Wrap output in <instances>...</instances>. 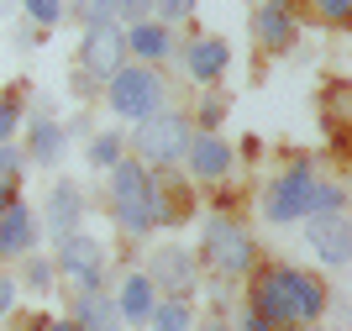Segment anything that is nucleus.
<instances>
[{
    "label": "nucleus",
    "mask_w": 352,
    "mask_h": 331,
    "mask_svg": "<svg viewBox=\"0 0 352 331\" xmlns=\"http://www.w3.org/2000/svg\"><path fill=\"white\" fill-rule=\"evenodd\" d=\"M252 310H263L268 321H310L326 310V289L300 268H263L252 279Z\"/></svg>",
    "instance_id": "f257e3e1"
},
{
    "label": "nucleus",
    "mask_w": 352,
    "mask_h": 331,
    "mask_svg": "<svg viewBox=\"0 0 352 331\" xmlns=\"http://www.w3.org/2000/svg\"><path fill=\"white\" fill-rule=\"evenodd\" d=\"M105 100L121 121H147V116H158L163 100H168V85H163V74L153 63H121L111 74V89H105Z\"/></svg>",
    "instance_id": "f03ea898"
},
{
    "label": "nucleus",
    "mask_w": 352,
    "mask_h": 331,
    "mask_svg": "<svg viewBox=\"0 0 352 331\" xmlns=\"http://www.w3.org/2000/svg\"><path fill=\"white\" fill-rule=\"evenodd\" d=\"M190 137H195V127L184 121V116L158 111V116H147V121H137L132 147H137V158H142V163L168 169V163H179L184 153H190Z\"/></svg>",
    "instance_id": "7ed1b4c3"
},
{
    "label": "nucleus",
    "mask_w": 352,
    "mask_h": 331,
    "mask_svg": "<svg viewBox=\"0 0 352 331\" xmlns=\"http://www.w3.org/2000/svg\"><path fill=\"white\" fill-rule=\"evenodd\" d=\"M252 258H258V247H252V237L236 226L232 216H210V221H206V263L216 268L221 279L248 274Z\"/></svg>",
    "instance_id": "20e7f679"
},
{
    "label": "nucleus",
    "mask_w": 352,
    "mask_h": 331,
    "mask_svg": "<svg viewBox=\"0 0 352 331\" xmlns=\"http://www.w3.org/2000/svg\"><path fill=\"white\" fill-rule=\"evenodd\" d=\"M121 63H126V32L116 21H89L85 43H79V69L95 74V79H111Z\"/></svg>",
    "instance_id": "39448f33"
},
{
    "label": "nucleus",
    "mask_w": 352,
    "mask_h": 331,
    "mask_svg": "<svg viewBox=\"0 0 352 331\" xmlns=\"http://www.w3.org/2000/svg\"><path fill=\"white\" fill-rule=\"evenodd\" d=\"M310 184H316V173H310V163H294L289 173H279L274 184H268L263 195V216L268 221H300L305 216V200H310Z\"/></svg>",
    "instance_id": "423d86ee"
},
{
    "label": "nucleus",
    "mask_w": 352,
    "mask_h": 331,
    "mask_svg": "<svg viewBox=\"0 0 352 331\" xmlns=\"http://www.w3.org/2000/svg\"><path fill=\"white\" fill-rule=\"evenodd\" d=\"M58 274L74 279L79 289H100V274H105V247L85 231H74L58 242Z\"/></svg>",
    "instance_id": "0eeeda50"
},
{
    "label": "nucleus",
    "mask_w": 352,
    "mask_h": 331,
    "mask_svg": "<svg viewBox=\"0 0 352 331\" xmlns=\"http://www.w3.org/2000/svg\"><path fill=\"white\" fill-rule=\"evenodd\" d=\"M305 242L316 247V258L342 268L352 258V231H347V216L342 211H310L305 216Z\"/></svg>",
    "instance_id": "6e6552de"
},
{
    "label": "nucleus",
    "mask_w": 352,
    "mask_h": 331,
    "mask_svg": "<svg viewBox=\"0 0 352 331\" xmlns=\"http://www.w3.org/2000/svg\"><path fill=\"white\" fill-rule=\"evenodd\" d=\"M153 289H168V295H190L195 284H200V263H195V253H184V247H158L153 253Z\"/></svg>",
    "instance_id": "1a4fd4ad"
},
{
    "label": "nucleus",
    "mask_w": 352,
    "mask_h": 331,
    "mask_svg": "<svg viewBox=\"0 0 352 331\" xmlns=\"http://www.w3.org/2000/svg\"><path fill=\"white\" fill-rule=\"evenodd\" d=\"M184 163H190L195 179L216 184V179H226V173H232V147H226V137H221V131H200V137H190Z\"/></svg>",
    "instance_id": "9d476101"
},
{
    "label": "nucleus",
    "mask_w": 352,
    "mask_h": 331,
    "mask_svg": "<svg viewBox=\"0 0 352 331\" xmlns=\"http://www.w3.org/2000/svg\"><path fill=\"white\" fill-rule=\"evenodd\" d=\"M79 216H85V189L74 184V179H58V184L47 189V231H53V242L74 237Z\"/></svg>",
    "instance_id": "9b49d317"
},
{
    "label": "nucleus",
    "mask_w": 352,
    "mask_h": 331,
    "mask_svg": "<svg viewBox=\"0 0 352 331\" xmlns=\"http://www.w3.org/2000/svg\"><path fill=\"white\" fill-rule=\"evenodd\" d=\"M294 32H300V21H294V11L284 0H263V6L252 11V37L263 47H274V53H284V47L294 43Z\"/></svg>",
    "instance_id": "f8f14e48"
},
{
    "label": "nucleus",
    "mask_w": 352,
    "mask_h": 331,
    "mask_svg": "<svg viewBox=\"0 0 352 331\" xmlns=\"http://www.w3.org/2000/svg\"><path fill=\"white\" fill-rule=\"evenodd\" d=\"M226 63H232V47L221 43V37H195L184 47V74L200 79V85H216L221 74H226Z\"/></svg>",
    "instance_id": "ddd939ff"
},
{
    "label": "nucleus",
    "mask_w": 352,
    "mask_h": 331,
    "mask_svg": "<svg viewBox=\"0 0 352 331\" xmlns=\"http://www.w3.org/2000/svg\"><path fill=\"white\" fill-rule=\"evenodd\" d=\"M32 237H37V226H32V211L21 200H6V211H0V258H21L32 247Z\"/></svg>",
    "instance_id": "4468645a"
},
{
    "label": "nucleus",
    "mask_w": 352,
    "mask_h": 331,
    "mask_svg": "<svg viewBox=\"0 0 352 331\" xmlns=\"http://www.w3.org/2000/svg\"><path fill=\"white\" fill-rule=\"evenodd\" d=\"M126 53H137V63H158V58L174 53V32L163 27V21H132L126 27Z\"/></svg>",
    "instance_id": "2eb2a0df"
},
{
    "label": "nucleus",
    "mask_w": 352,
    "mask_h": 331,
    "mask_svg": "<svg viewBox=\"0 0 352 331\" xmlns=\"http://www.w3.org/2000/svg\"><path fill=\"white\" fill-rule=\"evenodd\" d=\"M153 295H158V289H153V279L147 274H126V284H121V300H116V316L121 321H132V326H147V316H153Z\"/></svg>",
    "instance_id": "dca6fc26"
},
{
    "label": "nucleus",
    "mask_w": 352,
    "mask_h": 331,
    "mask_svg": "<svg viewBox=\"0 0 352 331\" xmlns=\"http://www.w3.org/2000/svg\"><path fill=\"white\" fill-rule=\"evenodd\" d=\"M74 321L85 331H116L121 316H116V300H105L100 289H85L79 300H74Z\"/></svg>",
    "instance_id": "f3484780"
},
{
    "label": "nucleus",
    "mask_w": 352,
    "mask_h": 331,
    "mask_svg": "<svg viewBox=\"0 0 352 331\" xmlns=\"http://www.w3.org/2000/svg\"><path fill=\"white\" fill-rule=\"evenodd\" d=\"M63 147H69V131H63L58 121H47V116H43V121H32V147H27L32 163L53 169V163L63 158Z\"/></svg>",
    "instance_id": "a211bd4d"
},
{
    "label": "nucleus",
    "mask_w": 352,
    "mask_h": 331,
    "mask_svg": "<svg viewBox=\"0 0 352 331\" xmlns=\"http://www.w3.org/2000/svg\"><path fill=\"white\" fill-rule=\"evenodd\" d=\"M147 321H153V331H195V316H190V305L179 300V295H174V300H163V305H153V316H147Z\"/></svg>",
    "instance_id": "6ab92c4d"
},
{
    "label": "nucleus",
    "mask_w": 352,
    "mask_h": 331,
    "mask_svg": "<svg viewBox=\"0 0 352 331\" xmlns=\"http://www.w3.org/2000/svg\"><path fill=\"white\" fill-rule=\"evenodd\" d=\"M111 163H121V131L89 137V169H111Z\"/></svg>",
    "instance_id": "aec40b11"
},
{
    "label": "nucleus",
    "mask_w": 352,
    "mask_h": 331,
    "mask_svg": "<svg viewBox=\"0 0 352 331\" xmlns=\"http://www.w3.org/2000/svg\"><path fill=\"white\" fill-rule=\"evenodd\" d=\"M342 184H310V200H305V216L310 211H342Z\"/></svg>",
    "instance_id": "412c9836"
},
{
    "label": "nucleus",
    "mask_w": 352,
    "mask_h": 331,
    "mask_svg": "<svg viewBox=\"0 0 352 331\" xmlns=\"http://www.w3.org/2000/svg\"><path fill=\"white\" fill-rule=\"evenodd\" d=\"M27 21L32 27H58L63 21V0H27Z\"/></svg>",
    "instance_id": "4be33fe9"
},
{
    "label": "nucleus",
    "mask_w": 352,
    "mask_h": 331,
    "mask_svg": "<svg viewBox=\"0 0 352 331\" xmlns=\"http://www.w3.org/2000/svg\"><path fill=\"white\" fill-rule=\"evenodd\" d=\"M21 127V95H0V142H11Z\"/></svg>",
    "instance_id": "5701e85b"
},
{
    "label": "nucleus",
    "mask_w": 352,
    "mask_h": 331,
    "mask_svg": "<svg viewBox=\"0 0 352 331\" xmlns=\"http://www.w3.org/2000/svg\"><path fill=\"white\" fill-rule=\"evenodd\" d=\"M21 163H27V153H21V147H16V142H0V184H16Z\"/></svg>",
    "instance_id": "b1692460"
},
{
    "label": "nucleus",
    "mask_w": 352,
    "mask_h": 331,
    "mask_svg": "<svg viewBox=\"0 0 352 331\" xmlns=\"http://www.w3.org/2000/svg\"><path fill=\"white\" fill-rule=\"evenodd\" d=\"M153 11H158L163 27H174V21H184V16L195 11V0H153Z\"/></svg>",
    "instance_id": "393cba45"
},
{
    "label": "nucleus",
    "mask_w": 352,
    "mask_h": 331,
    "mask_svg": "<svg viewBox=\"0 0 352 331\" xmlns=\"http://www.w3.org/2000/svg\"><path fill=\"white\" fill-rule=\"evenodd\" d=\"M79 16H85V27L89 21H111V16H116V0H79Z\"/></svg>",
    "instance_id": "a878e982"
},
{
    "label": "nucleus",
    "mask_w": 352,
    "mask_h": 331,
    "mask_svg": "<svg viewBox=\"0 0 352 331\" xmlns=\"http://www.w3.org/2000/svg\"><path fill=\"white\" fill-rule=\"evenodd\" d=\"M116 11L126 16V21H147V16H153V0H116Z\"/></svg>",
    "instance_id": "bb28decb"
},
{
    "label": "nucleus",
    "mask_w": 352,
    "mask_h": 331,
    "mask_svg": "<svg viewBox=\"0 0 352 331\" xmlns=\"http://www.w3.org/2000/svg\"><path fill=\"white\" fill-rule=\"evenodd\" d=\"M47 279H53L47 258H32V263H27V284H32V289H47Z\"/></svg>",
    "instance_id": "cd10ccee"
},
{
    "label": "nucleus",
    "mask_w": 352,
    "mask_h": 331,
    "mask_svg": "<svg viewBox=\"0 0 352 331\" xmlns=\"http://www.w3.org/2000/svg\"><path fill=\"white\" fill-rule=\"evenodd\" d=\"M221 116H226V105H221L216 95H206V105H200V121H206V131L221 127Z\"/></svg>",
    "instance_id": "c85d7f7f"
},
{
    "label": "nucleus",
    "mask_w": 352,
    "mask_h": 331,
    "mask_svg": "<svg viewBox=\"0 0 352 331\" xmlns=\"http://www.w3.org/2000/svg\"><path fill=\"white\" fill-rule=\"evenodd\" d=\"M316 6H321L326 21H347V11H352V0H316Z\"/></svg>",
    "instance_id": "c756f323"
},
{
    "label": "nucleus",
    "mask_w": 352,
    "mask_h": 331,
    "mask_svg": "<svg viewBox=\"0 0 352 331\" xmlns=\"http://www.w3.org/2000/svg\"><path fill=\"white\" fill-rule=\"evenodd\" d=\"M11 305H16V279L0 274V316H11Z\"/></svg>",
    "instance_id": "7c9ffc66"
},
{
    "label": "nucleus",
    "mask_w": 352,
    "mask_h": 331,
    "mask_svg": "<svg viewBox=\"0 0 352 331\" xmlns=\"http://www.w3.org/2000/svg\"><path fill=\"white\" fill-rule=\"evenodd\" d=\"M242 331H274V321H268L263 310H248V316H242Z\"/></svg>",
    "instance_id": "2f4dec72"
},
{
    "label": "nucleus",
    "mask_w": 352,
    "mask_h": 331,
    "mask_svg": "<svg viewBox=\"0 0 352 331\" xmlns=\"http://www.w3.org/2000/svg\"><path fill=\"white\" fill-rule=\"evenodd\" d=\"M16 43H21V47H37V27H16Z\"/></svg>",
    "instance_id": "473e14b6"
},
{
    "label": "nucleus",
    "mask_w": 352,
    "mask_h": 331,
    "mask_svg": "<svg viewBox=\"0 0 352 331\" xmlns=\"http://www.w3.org/2000/svg\"><path fill=\"white\" fill-rule=\"evenodd\" d=\"M47 331H85L79 321H58V326H47Z\"/></svg>",
    "instance_id": "72a5a7b5"
},
{
    "label": "nucleus",
    "mask_w": 352,
    "mask_h": 331,
    "mask_svg": "<svg viewBox=\"0 0 352 331\" xmlns=\"http://www.w3.org/2000/svg\"><path fill=\"white\" fill-rule=\"evenodd\" d=\"M200 331H232V326H221V321H206V326H200Z\"/></svg>",
    "instance_id": "f704fd0d"
},
{
    "label": "nucleus",
    "mask_w": 352,
    "mask_h": 331,
    "mask_svg": "<svg viewBox=\"0 0 352 331\" xmlns=\"http://www.w3.org/2000/svg\"><path fill=\"white\" fill-rule=\"evenodd\" d=\"M6 200H11V189H6V184H0V211H6Z\"/></svg>",
    "instance_id": "c9c22d12"
}]
</instances>
